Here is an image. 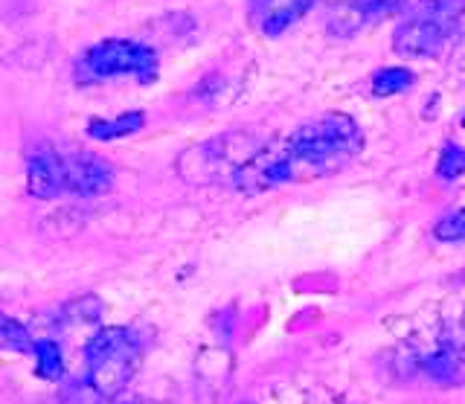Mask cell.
Instances as JSON below:
<instances>
[{
	"label": "cell",
	"instance_id": "obj_1",
	"mask_svg": "<svg viewBox=\"0 0 465 404\" xmlns=\"http://www.w3.org/2000/svg\"><path fill=\"white\" fill-rule=\"evenodd\" d=\"M363 149V132L349 113L331 111L300 125L282 140L262 143L232 190L256 195L280 183L317 181L343 172Z\"/></svg>",
	"mask_w": 465,
	"mask_h": 404
},
{
	"label": "cell",
	"instance_id": "obj_2",
	"mask_svg": "<svg viewBox=\"0 0 465 404\" xmlns=\"http://www.w3.org/2000/svg\"><path fill=\"white\" fill-rule=\"evenodd\" d=\"M465 38V0H421L407 9L392 33V50L404 59H442Z\"/></svg>",
	"mask_w": 465,
	"mask_h": 404
},
{
	"label": "cell",
	"instance_id": "obj_3",
	"mask_svg": "<svg viewBox=\"0 0 465 404\" xmlns=\"http://www.w3.org/2000/svg\"><path fill=\"white\" fill-rule=\"evenodd\" d=\"M143 360V338L134 329H99L84 343V384L99 399H114L134 379Z\"/></svg>",
	"mask_w": 465,
	"mask_h": 404
},
{
	"label": "cell",
	"instance_id": "obj_4",
	"mask_svg": "<svg viewBox=\"0 0 465 404\" xmlns=\"http://www.w3.org/2000/svg\"><path fill=\"white\" fill-rule=\"evenodd\" d=\"M262 149V140H256L247 132H232L213 137L207 143L181 152L174 161L178 175L189 183L207 186V183H227L232 186L239 178V172L253 161V154Z\"/></svg>",
	"mask_w": 465,
	"mask_h": 404
},
{
	"label": "cell",
	"instance_id": "obj_5",
	"mask_svg": "<svg viewBox=\"0 0 465 404\" xmlns=\"http://www.w3.org/2000/svg\"><path fill=\"white\" fill-rule=\"evenodd\" d=\"M160 74L157 53L143 44V41L131 38H105L99 44L87 47L76 62V82L94 84L108 82L116 76H134L137 82H154Z\"/></svg>",
	"mask_w": 465,
	"mask_h": 404
},
{
	"label": "cell",
	"instance_id": "obj_6",
	"mask_svg": "<svg viewBox=\"0 0 465 404\" xmlns=\"http://www.w3.org/2000/svg\"><path fill=\"white\" fill-rule=\"evenodd\" d=\"M114 186V166L99 154L70 152L62 154V192L76 198L105 195Z\"/></svg>",
	"mask_w": 465,
	"mask_h": 404
},
{
	"label": "cell",
	"instance_id": "obj_7",
	"mask_svg": "<svg viewBox=\"0 0 465 404\" xmlns=\"http://www.w3.org/2000/svg\"><path fill=\"white\" fill-rule=\"evenodd\" d=\"M411 0H343L341 6H334L329 18V33L331 35H358L372 24H381L396 12H404Z\"/></svg>",
	"mask_w": 465,
	"mask_h": 404
},
{
	"label": "cell",
	"instance_id": "obj_8",
	"mask_svg": "<svg viewBox=\"0 0 465 404\" xmlns=\"http://www.w3.org/2000/svg\"><path fill=\"white\" fill-rule=\"evenodd\" d=\"M312 6V0H247V21H251L253 33L280 38L309 15Z\"/></svg>",
	"mask_w": 465,
	"mask_h": 404
},
{
	"label": "cell",
	"instance_id": "obj_9",
	"mask_svg": "<svg viewBox=\"0 0 465 404\" xmlns=\"http://www.w3.org/2000/svg\"><path fill=\"white\" fill-rule=\"evenodd\" d=\"M26 190L33 198H58L62 192V152L35 146L26 154Z\"/></svg>",
	"mask_w": 465,
	"mask_h": 404
},
{
	"label": "cell",
	"instance_id": "obj_10",
	"mask_svg": "<svg viewBox=\"0 0 465 404\" xmlns=\"http://www.w3.org/2000/svg\"><path fill=\"white\" fill-rule=\"evenodd\" d=\"M425 372L440 384H462L465 381V352L460 346H440L433 355H428Z\"/></svg>",
	"mask_w": 465,
	"mask_h": 404
},
{
	"label": "cell",
	"instance_id": "obj_11",
	"mask_svg": "<svg viewBox=\"0 0 465 404\" xmlns=\"http://www.w3.org/2000/svg\"><path fill=\"white\" fill-rule=\"evenodd\" d=\"M145 125V113L143 111H128L120 113V117H111V120H91L87 123V137L94 140H120L128 134H137L140 128Z\"/></svg>",
	"mask_w": 465,
	"mask_h": 404
},
{
	"label": "cell",
	"instance_id": "obj_12",
	"mask_svg": "<svg viewBox=\"0 0 465 404\" xmlns=\"http://www.w3.org/2000/svg\"><path fill=\"white\" fill-rule=\"evenodd\" d=\"M33 358H35V372L47 381H62L64 379V355L58 350V343L50 338H41L33 346Z\"/></svg>",
	"mask_w": 465,
	"mask_h": 404
},
{
	"label": "cell",
	"instance_id": "obj_13",
	"mask_svg": "<svg viewBox=\"0 0 465 404\" xmlns=\"http://www.w3.org/2000/svg\"><path fill=\"white\" fill-rule=\"evenodd\" d=\"M33 346H35V338L29 335L26 326L18 323L15 317H9L4 309H0V350L33 355Z\"/></svg>",
	"mask_w": 465,
	"mask_h": 404
},
{
	"label": "cell",
	"instance_id": "obj_14",
	"mask_svg": "<svg viewBox=\"0 0 465 404\" xmlns=\"http://www.w3.org/2000/svg\"><path fill=\"white\" fill-rule=\"evenodd\" d=\"M413 82H416V76L411 74V70H404V67H384V70H378V74L372 76V94L387 99V96L411 91Z\"/></svg>",
	"mask_w": 465,
	"mask_h": 404
},
{
	"label": "cell",
	"instance_id": "obj_15",
	"mask_svg": "<svg viewBox=\"0 0 465 404\" xmlns=\"http://www.w3.org/2000/svg\"><path fill=\"white\" fill-rule=\"evenodd\" d=\"M436 172H440V178H448V181L462 175L465 172V149L457 146V143H448L440 154V166H436Z\"/></svg>",
	"mask_w": 465,
	"mask_h": 404
},
{
	"label": "cell",
	"instance_id": "obj_16",
	"mask_svg": "<svg viewBox=\"0 0 465 404\" xmlns=\"http://www.w3.org/2000/svg\"><path fill=\"white\" fill-rule=\"evenodd\" d=\"M436 239L440 241H465V207H460L454 215H448L436 224Z\"/></svg>",
	"mask_w": 465,
	"mask_h": 404
},
{
	"label": "cell",
	"instance_id": "obj_17",
	"mask_svg": "<svg viewBox=\"0 0 465 404\" xmlns=\"http://www.w3.org/2000/svg\"><path fill=\"white\" fill-rule=\"evenodd\" d=\"M312 4L317 6V4H329V6H341L343 4V0H312Z\"/></svg>",
	"mask_w": 465,
	"mask_h": 404
},
{
	"label": "cell",
	"instance_id": "obj_18",
	"mask_svg": "<svg viewBox=\"0 0 465 404\" xmlns=\"http://www.w3.org/2000/svg\"><path fill=\"white\" fill-rule=\"evenodd\" d=\"M457 50H465V38L460 41V47H457Z\"/></svg>",
	"mask_w": 465,
	"mask_h": 404
},
{
	"label": "cell",
	"instance_id": "obj_19",
	"mask_svg": "<svg viewBox=\"0 0 465 404\" xmlns=\"http://www.w3.org/2000/svg\"><path fill=\"white\" fill-rule=\"evenodd\" d=\"M460 123H462V128H465V113H462V120H460Z\"/></svg>",
	"mask_w": 465,
	"mask_h": 404
}]
</instances>
